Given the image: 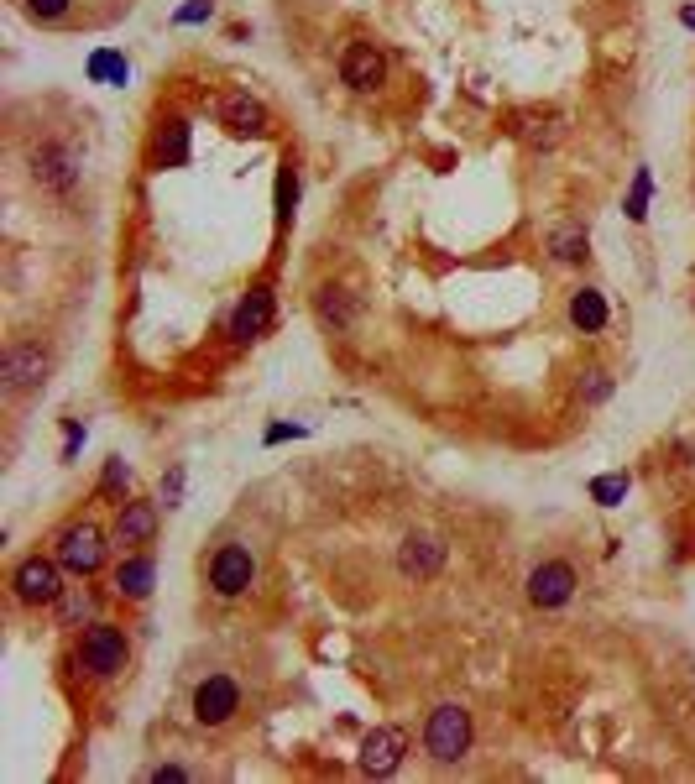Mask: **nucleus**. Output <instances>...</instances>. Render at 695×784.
I'll use <instances>...</instances> for the list:
<instances>
[{
  "label": "nucleus",
  "instance_id": "obj_1",
  "mask_svg": "<svg viewBox=\"0 0 695 784\" xmlns=\"http://www.w3.org/2000/svg\"><path fill=\"white\" fill-rule=\"evenodd\" d=\"M424 748L434 764H460L471 748V711H460L455 701L450 706H434V717L424 727Z\"/></svg>",
  "mask_w": 695,
  "mask_h": 784
},
{
  "label": "nucleus",
  "instance_id": "obj_2",
  "mask_svg": "<svg viewBox=\"0 0 695 784\" xmlns=\"http://www.w3.org/2000/svg\"><path fill=\"white\" fill-rule=\"evenodd\" d=\"M11 591H16V602H27V607H48L63 596V560H21L16 575H11Z\"/></svg>",
  "mask_w": 695,
  "mask_h": 784
},
{
  "label": "nucleus",
  "instance_id": "obj_3",
  "mask_svg": "<svg viewBox=\"0 0 695 784\" xmlns=\"http://www.w3.org/2000/svg\"><path fill=\"white\" fill-rule=\"evenodd\" d=\"M79 664L89 675H100V680L121 675L126 670V633L110 628V622H95V628L84 633V643H79Z\"/></svg>",
  "mask_w": 695,
  "mask_h": 784
},
{
  "label": "nucleus",
  "instance_id": "obj_4",
  "mask_svg": "<svg viewBox=\"0 0 695 784\" xmlns=\"http://www.w3.org/2000/svg\"><path fill=\"white\" fill-rule=\"evenodd\" d=\"M58 560H63V570H74V575H95L105 565V534L95 523H68L58 534Z\"/></svg>",
  "mask_w": 695,
  "mask_h": 784
},
{
  "label": "nucleus",
  "instance_id": "obj_5",
  "mask_svg": "<svg viewBox=\"0 0 695 784\" xmlns=\"http://www.w3.org/2000/svg\"><path fill=\"white\" fill-rule=\"evenodd\" d=\"M236 711H241V685L236 680H230V675L199 680V690H194V722L199 727H225Z\"/></svg>",
  "mask_w": 695,
  "mask_h": 784
},
{
  "label": "nucleus",
  "instance_id": "obj_6",
  "mask_svg": "<svg viewBox=\"0 0 695 784\" xmlns=\"http://www.w3.org/2000/svg\"><path fill=\"white\" fill-rule=\"evenodd\" d=\"M251 581H257V560H251V549H241V544L215 549V560H210V586H215L220 596H241V591H251Z\"/></svg>",
  "mask_w": 695,
  "mask_h": 784
},
{
  "label": "nucleus",
  "instance_id": "obj_7",
  "mask_svg": "<svg viewBox=\"0 0 695 784\" xmlns=\"http://www.w3.org/2000/svg\"><path fill=\"white\" fill-rule=\"evenodd\" d=\"M570 596H575V565H565V560H544L534 575H528V602H534V607L554 612V607H565Z\"/></svg>",
  "mask_w": 695,
  "mask_h": 784
},
{
  "label": "nucleus",
  "instance_id": "obj_8",
  "mask_svg": "<svg viewBox=\"0 0 695 784\" xmlns=\"http://www.w3.org/2000/svg\"><path fill=\"white\" fill-rule=\"evenodd\" d=\"M42 377H48V351H37V345H11L6 361H0V387L21 398V392H32Z\"/></svg>",
  "mask_w": 695,
  "mask_h": 784
},
{
  "label": "nucleus",
  "instance_id": "obj_9",
  "mask_svg": "<svg viewBox=\"0 0 695 784\" xmlns=\"http://www.w3.org/2000/svg\"><path fill=\"white\" fill-rule=\"evenodd\" d=\"M398 570L408 575V581H434L439 570H445V539H434V534H408L398 544Z\"/></svg>",
  "mask_w": 695,
  "mask_h": 784
},
{
  "label": "nucleus",
  "instance_id": "obj_10",
  "mask_svg": "<svg viewBox=\"0 0 695 784\" xmlns=\"http://www.w3.org/2000/svg\"><path fill=\"white\" fill-rule=\"evenodd\" d=\"M272 330V288H251L241 298V309L230 314V340L236 345H251Z\"/></svg>",
  "mask_w": 695,
  "mask_h": 784
},
{
  "label": "nucleus",
  "instance_id": "obj_11",
  "mask_svg": "<svg viewBox=\"0 0 695 784\" xmlns=\"http://www.w3.org/2000/svg\"><path fill=\"white\" fill-rule=\"evenodd\" d=\"M147 163H152L157 173H168V168H183V163H189V121H183V115H168V121L157 126Z\"/></svg>",
  "mask_w": 695,
  "mask_h": 784
},
{
  "label": "nucleus",
  "instance_id": "obj_12",
  "mask_svg": "<svg viewBox=\"0 0 695 784\" xmlns=\"http://www.w3.org/2000/svg\"><path fill=\"white\" fill-rule=\"evenodd\" d=\"M403 753H408V737H403V727H377L372 737L361 743V769L366 774H392L403 764Z\"/></svg>",
  "mask_w": 695,
  "mask_h": 784
},
{
  "label": "nucleus",
  "instance_id": "obj_13",
  "mask_svg": "<svg viewBox=\"0 0 695 784\" xmlns=\"http://www.w3.org/2000/svg\"><path fill=\"white\" fill-rule=\"evenodd\" d=\"M220 126H225L230 136H262V131H267V105L251 100L246 89H236V95L220 100Z\"/></svg>",
  "mask_w": 695,
  "mask_h": 784
},
{
  "label": "nucleus",
  "instance_id": "obj_14",
  "mask_svg": "<svg viewBox=\"0 0 695 784\" xmlns=\"http://www.w3.org/2000/svg\"><path fill=\"white\" fill-rule=\"evenodd\" d=\"M340 74H345V84H351V89H361V95H372V89L387 79V63H382V53H377V48H366V42H356V48H345V58H340Z\"/></svg>",
  "mask_w": 695,
  "mask_h": 784
},
{
  "label": "nucleus",
  "instance_id": "obj_15",
  "mask_svg": "<svg viewBox=\"0 0 695 784\" xmlns=\"http://www.w3.org/2000/svg\"><path fill=\"white\" fill-rule=\"evenodd\" d=\"M32 178L42 183V189H53V194H68V189L79 183L74 157H68L63 147H37V152H32Z\"/></svg>",
  "mask_w": 695,
  "mask_h": 784
},
{
  "label": "nucleus",
  "instance_id": "obj_16",
  "mask_svg": "<svg viewBox=\"0 0 695 784\" xmlns=\"http://www.w3.org/2000/svg\"><path fill=\"white\" fill-rule=\"evenodd\" d=\"M314 314H319V325L330 330V335H345V330L356 325V298L345 293V288H335V283H324L314 293Z\"/></svg>",
  "mask_w": 695,
  "mask_h": 784
},
{
  "label": "nucleus",
  "instance_id": "obj_17",
  "mask_svg": "<svg viewBox=\"0 0 695 784\" xmlns=\"http://www.w3.org/2000/svg\"><path fill=\"white\" fill-rule=\"evenodd\" d=\"M513 136L523 147H554L565 136V121L554 110H518L513 115Z\"/></svg>",
  "mask_w": 695,
  "mask_h": 784
},
{
  "label": "nucleus",
  "instance_id": "obj_18",
  "mask_svg": "<svg viewBox=\"0 0 695 784\" xmlns=\"http://www.w3.org/2000/svg\"><path fill=\"white\" fill-rule=\"evenodd\" d=\"M152 534H157V507L152 502H121V513H115V539L147 544Z\"/></svg>",
  "mask_w": 695,
  "mask_h": 784
},
{
  "label": "nucleus",
  "instance_id": "obj_19",
  "mask_svg": "<svg viewBox=\"0 0 695 784\" xmlns=\"http://www.w3.org/2000/svg\"><path fill=\"white\" fill-rule=\"evenodd\" d=\"M549 251H554V262L581 267V262L591 257V236H586V225H554V230H549Z\"/></svg>",
  "mask_w": 695,
  "mask_h": 784
},
{
  "label": "nucleus",
  "instance_id": "obj_20",
  "mask_svg": "<svg viewBox=\"0 0 695 784\" xmlns=\"http://www.w3.org/2000/svg\"><path fill=\"white\" fill-rule=\"evenodd\" d=\"M152 581H157V565L147 555H131L121 570H115V591L131 596V602H147L152 596Z\"/></svg>",
  "mask_w": 695,
  "mask_h": 784
},
{
  "label": "nucleus",
  "instance_id": "obj_21",
  "mask_svg": "<svg viewBox=\"0 0 695 784\" xmlns=\"http://www.w3.org/2000/svg\"><path fill=\"white\" fill-rule=\"evenodd\" d=\"M570 325H575V330H586V335L607 330V298H601L596 288H581V293L570 298Z\"/></svg>",
  "mask_w": 695,
  "mask_h": 784
},
{
  "label": "nucleus",
  "instance_id": "obj_22",
  "mask_svg": "<svg viewBox=\"0 0 695 784\" xmlns=\"http://www.w3.org/2000/svg\"><path fill=\"white\" fill-rule=\"evenodd\" d=\"M89 74H95L100 84H126V58L110 53V48H100L95 58H89Z\"/></svg>",
  "mask_w": 695,
  "mask_h": 784
},
{
  "label": "nucleus",
  "instance_id": "obj_23",
  "mask_svg": "<svg viewBox=\"0 0 695 784\" xmlns=\"http://www.w3.org/2000/svg\"><path fill=\"white\" fill-rule=\"evenodd\" d=\"M607 398H612V377L601 372V366H591V372L581 377V403L596 408V403H607Z\"/></svg>",
  "mask_w": 695,
  "mask_h": 784
},
{
  "label": "nucleus",
  "instance_id": "obj_24",
  "mask_svg": "<svg viewBox=\"0 0 695 784\" xmlns=\"http://www.w3.org/2000/svg\"><path fill=\"white\" fill-rule=\"evenodd\" d=\"M591 497H596L601 507H617L622 497H628V476H596V481H591Z\"/></svg>",
  "mask_w": 695,
  "mask_h": 784
},
{
  "label": "nucleus",
  "instance_id": "obj_25",
  "mask_svg": "<svg viewBox=\"0 0 695 784\" xmlns=\"http://www.w3.org/2000/svg\"><path fill=\"white\" fill-rule=\"evenodd\" d=\"M58 612H63V622H79V617L95 612V596H89V591H63L58 596Z\"/></svg>",
  "mask_w": 695,
  "mask_h": 784
},
{
  "label": "nucleus",
  "instance_id": "obj_26",
  "mask_svg": "<svg viewBox=\"0 0 695 784\" xmlns=\"http://www.w3.org/2000/svg\"><path fill=\"white\" fill-rule=\"evenodd\" d=\"M126 487H131V466H126L121 455H115L110 466H105V476H100V492H105V497H115V492H126Z\"/></svg>",
  "mask_w": 695,
  "mask_h": 784
},
{
  "label": "nucleus",
  "instance_id": "obj_27",
  "mask_svg": "<svg viewBox=\"0 0 695 784\" xmlns=\"http://www.w3.org/2000/svg\"><path fill=\"white\" fill-rule=\"evenodd\" d=\"M293 199H298V178H293V163H288L283 178H277V220L293 215Z\"/></svg>",
  "mask_w": 695,
  "mask_h": 784
},
{
  "label": "nucleus",
  "instance_id": "obj_28",
  "mask_svg": "<svg viewBox=\"0 0 695 784\" xmlns=\"http://www.w3.org/2000/svg\"><path fill=\"white\" fill-rule=\"evenodd\" d=\"M648 189H654V183H648V168L633 178V199H628V220H643L648 215Z\"/></svg>",
  "mask_w": 695,
  "mask_h": 784
},
{
  "label": "nucleus",
  "instance_id": "obj_29",
  "mask_svg": "<svg viewBox=\"0 0 695 784\" xmlns=\"http://www.w3.org/2000/svg\"><path fill=\"white\" fill-rule=\"evenodd\" d=\"M68 6H74V0H27V11H32L37 21H63Z\"/></svg>",
  "mask_w": 695,
  "mask_h": 784
},
{
  "label": "nucleus",
  "instance_id": "obj_30",
  "mask_svg": "<svg viewBox=\"0 0 695 784\" xmlns=\"http://www.w3.org/2000/svg\"><path fill=\"white\" fill-rule=\"evenodd\" d=\"M204 16H210V0H189L173 21H178V27H194V21H204Z\"/></svg>",
  "mask_w": 695,
  "mask_h": 784
},
{
  "label": "nucleus",
  "instance_id": "obj_31",
  "mask_svg": "<svg viewBox=\"0 0 695 784\" xmlns=\"http://www.w3.org/2000/svg\"><path fill=\"white\" fill-rule=\"evenodd\" d=\"M178 497H183V471H168V476H162V502L178 507Z\"/></svg>",
  "mask_w": 695,
  "mask_h": 784
},
{
  "label": "nucleus",
  "instance_id": "obj_32",
  "mask_svg": "<svg viewBox=\"0 0 695 784\" xmlns=\"http://www.w3.org/2000/svg\"><path fill=\"white\" fill-rule=\"evenodd\" d=\"M189 779V769L183 764H162V769H152V784H183Z\"/></svg>",
  "mask_w": 695,
  "mask_h": 784
},
{
  "label": "nucleus",
  "instance_id": "obj_33",
  "mask_svg": "<svg viewBox=\"0 0 695 784\" xmlns=\"http://www.w3.org/2000/svg\"><path fill=\"white\" fill-rule=\"evenodd\" d=\"M293 434H304V429H298V424H277V429H267V440L277 445V440H293Z\"/></svg>",
  "mask_w": 695,
  "mask_h": 784
},
{
  "label": "nucleus",
  "instance_id": "obj_34",
  "mask_svg": "<svg viewBox=\"0 0 695 784\" xmlns=\"http://www.w3.org/2000/svg\"><path fill=\"white\" fill-rule=\"evenodd\" d=\"M680 21H685V27L695 32V6H685V11H680Z\"/></svg>",
  "mask_w": 695,
  "mask_h": 784
}]
</instances>
